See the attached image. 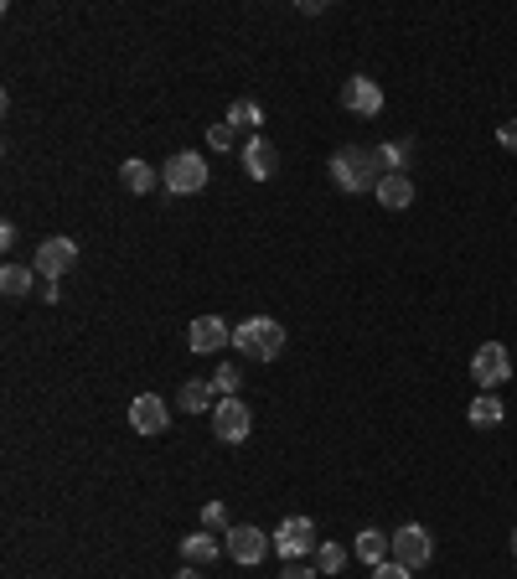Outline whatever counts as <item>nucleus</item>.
<instances>
[{
	"instance_id": "23",
	"label": "nucleus",
	"mask_w": 517,
	"mask_h": 579,
	"mask_svg": "<svg viewBox=\"0 0 517 579\" xmlns=\"http://www.w3.org/2000/svg\"><path fill=\"white\" fill-rule=\"evenodd\" d=\"M0 290H6V295H26V290H37V280H32V269L6 264V269H0Z\"/></svg>"
},
{
	"instance_id": "21",
	"label": "nucleus",
	"mask_w": 517,
	"mask_h": 579,
	"mask_svg": "<svg viewBox=\"0 0 517 579\" xmlns=\"http://www.w3.org/2000/svg\"><path fill=\"white\" fill-rule=\"evenodd\" d=\"M373 156H378L383 176H393V171H404V161H409V140H383V145H373Z\"/></svg>"
},
{
	"instance_id": "29",
	"label": "nucleus",
	"mask_w": 517,
	"mask_h": 579,
	"mask_svg": "<svg viewBox=\"0 0 517 579\" xmlns=\"http://www.w3.org/2000/svg\"><path fill=\"white\" fill-rule=\"evenodd\" d=\"M37 300H47V306H52V300H57V280H42V274H37Z\"/></svg>"
},
{
	"instance_id": "26",
	"label": "nucleus",
	"mask_w": 517,
	"mask_h": 579,
	"mask_svg": "<svg viewBox=\"0 0 517 579\" xmlns=\"http://www.w3.org/2000/svg\"><path fill=\"white\" fill-rule=\"evenodd\" d=\"M233 140H238V130L228 125V119H223V125H212V130H207V145H212V150H233Z\"/></svg>"
},
{
	"instance_id": "32",
	"label": "nucleus",
	"mask_w": 517,
	"mask_h": 579,
	"mask_svg": "<svg viewBox=\"0 0 517 579\" xmlns=\"http://www.w3.org/2000/svg\"><path fill=\"white\" fill-rule=\"evenodd\" d=\"M512 554H517V528H512Z\"/></svg>"
},
{
	"instance_id": "13",
	"label": "nucleus",
	"mask_w": 517,
	"mask_h": 579,
	"mask_svg": "<svg viewBox=\"0 0 517 579\" xmlns=\"http://www.w3.org/2000/svg\"><path fill=\"white\" fill-rule=\"evenodd\" d=\"M275 166H280V150L269 145L264 135H249V145H243V171H249L254 181H269Z\"/></svg>"
},
{
	"instance_id": "19",
	"label": "nucleus",
	"mask_w": 517,
	"mask_h": 579,
	"mask_svg": "<svg viewBox=\"0 0 517 579\" xmlns=\"http://www.w3.org/2000/svg\"><path fill=\"white\" fill-rule=\"evenodd\" d=\"M228 125H233V130H249V135H259V125H264V109H259L254 99H233V104H228Z\"/></svg>"
},
{
	"instance_id": "1",
	"label": "nucleus",
	"mask_w": 517,
	"mask_h": 579,
	"mask_svg": "<svg viewBox=\"0 0 517 579\" xmlns=\"http://www.w3.org/2000/svg\"><path fill=\"white\" fill-rule=\"evenodd\" d=\"M331 181H337V192H378V181H383V166L373 156V145L362 150V145H342L337 156H331Z\"/></svg>"
},
{
	"instance_id": "4",
	"label": "nucleus",
	"mask_w": 517,
	"mask_h": 579,
	"mask_svg": "<svg viewBox=\"0 0 517 579\" xmlns=\"http://www.w3.org/2000/svg\"><path fill=\"white\" fill-rule=\"evenodd\" d=\"M471 378H476L481 393H497V388L512 378V357H507V347H502V342L476 347V357H471Z\"/></svg>"
},
{
	"instance_id": "17",
	"label": "nucleus",
	"mask_w": 517,
	"mask_h": 579,
	"mask_svg": "<svg viewBox=\"0 0 517 579\" xmlns=\"http://www.w3.org/2000/svg\"><path fill=\"white\" fill-rule=\"evenodd\" d=\"M466 419L476 424V430H497V424L507 419V409H502V399H497V393H476V399H471V409H466Z\"/></svg>"
},
{
	"instance_id": "2",
	"label": "nucleus",
	"mask_w": 517,
	"mask_h": 579,
	"mask_svg": "<svg viewBox=\"0 0 517 579\" xmlns=\"http://www.w3.org/2000/svg\"><path fill=\"white\" fill-rule=\"evenodd\" d=\"M233 347L249 362H275L285 352V326L275 316H249V321L233 326Z\"/></svg>"
},
{
	"instance_id": "9",
	"label": "nucleus",
	"mask_w": 517,
	"mask_h": 579,
	"mask_svg": "<svg viewBox=\"0 0 517 579\" xmlns=\"http://www.w3.org/2000/svg\"><path fill=\"white\" fill-rule=\"evenodd\" d=\"M342 109H347V114H362V119L383 114V88H378L368 73L347 78V83H342Z\"/></svg>"
},
{
	"instance_id": "6",
	"label": "nucleus",
	"mask_w": 517,
	"mask_h": 579,
	"mask_svg": "<svg viewBox=\"0 0 517 579\" xmlns=\"http://www.w3.org/2000/svg\"><path fill=\"white\" fill-rule=\"evenodd\" d=\"M275 548H280V559H306V554H316V548H321V538H316V523H311V517H285V523H280V533H275Z\"/></svg>"
},
{
	"instance_id": "25",
	"label": "nucleus",
	"mask_w": 517,
	"mask_h": 579,
	"mask_svg": "<svg viewBox=\"0 0 517 579\" xmlns=\"http://www.w3.org/2000/svg\"><path fill=\"white\" fill-rule=\"evenodd\" d=\"M202 528H207V533H228V528H233V523H228V507H223V502H207V507H202Z\"/></svg>"
},
{
	"instance_id": "11",
	"label": "nucleus",
	"mask_w": 517,
	"mask_h": 579,
	"mask_svg": "<svg viewBox=\"0 0 517 579\" xmlns=\"http://www.w3.org/2000/svg\"><path fill=\"white\" fill-rule=\"evenodd\" d=\"M187 347L192 352H223V347H233V326L223 316H197L187 326Z\"/></svg>"
},
{
	"instance_id": "12",
	"label": "nucleus",
	"mask_w": 517,
	"mask_h": 579,
	"mask_svg": "<svg viewBox=\"0 0 517 579\" xmlns=\"http://www.w3.org/2000/svg\"><path fill=\"white\" fill-rule=\"evenodd\" d=\"M78 264V243L73 238H47L37 249V274L42 280H57V274H68Z\"/></svg>"
},
{
	"instance_id": "28",
	"label": "nucleus",
	"mask_w": 517,
	"mask_h": 579,
	"mask_svg": "<svg viewBox=\"0 0 517 579\" xmlns=\"http://www.w3.org/2000/svg\"><path fill=\"white\" fill-rule=\"evenodd\" d=\"M497 140H502V150H517V119L512 125H497Z\"/></svg>"
},
{
	"instance_id": "16",
	"label": "nucleus",
	"mask_w": 517,
	"mask_h": 579,
	"mask_svg": "<svg viewBox=\"0 0 517 579\" xmlns=\"http://www.w3.org/2000/svg\"><path fill=\"white\" fill-rule=\"evenodd\" d=\"M218 554H228V548H223L218 538H212L207 528H202V533H192V538H181V559H187V564H197V569H207Z\"/></svg>"
},
{
	"instance_id": "20",
	"label": "nucleus",
	"mask_w": 517,
	"mask_h": 579,
	"mask_svg": "<svg viewBox=\"0 0 517 579\" xmlns=\"http://www.w3.org/2000/svg\"><path fill=\"white\" fill-rule=\"evenodd\" d=\"M176 404L187 409V414H207V404H212V383H202V378H192V383H181V393H176Z\"/></svg>"
},
{
	"instance_id": "27",
	"label": "nucleus",
	"mask_w": 517,
	"mask_h": 579,
	"mask_svg": "<svg viewBox=\"0 0 517 579\" xmlns=\"http://www.w3.org/2000/svg\"><path fill=\"white\" fill-rule=\"evenodd\" d=\"M409 574H414V569H404L399 559H388V564H378V569H373V579H409Z\"/></svg>"
},
{
	"instance_id": "8",
	"label": "nucleus",
	"mask_w": 517,
	"mask_h": 579,
	"mask_svg": "<svg viewBox=\"0 0 517 579\" xmlns=\"http://www.w3.org/2000/svg\"><path fill=\"white\" fill-rule=\"evenodd\" d=\"M249 430H254V414L243 409V399H218V409H212V435L223 445H243Z\"/></svg>"
},
{
	"instance_id": "7",
	"label": "nucleus",
	"mask_w": 517,
	"mask_h": 579,
	"mask_svg": "<svg viewBox=\"0 0 517 579\" xmlns=\"http://www.w3.org/2000/svg\"><path fill=\"white\" fill-rule=\"evenodd\" d=\"M393 559H399L404 569H424L435 559V538L424 523H404L399 533H393Z\"/></svg>"
},
{
	"instance_id": "22",
	"label": "nucleus",
	"mask_w": 517,
	"mask_h": 579,
	"mask_svg": "<svg viewBox=\"0 0 517 579\" xmlns=\"http://www.w3.org/2000/svg\"><path fill=\"white\" fill-rule=\"evenodd\" d=\"M212 393H218V399H238V388H243V373L233 368V362H223V368H212Z\"/></svg>"
},
{
	"instance_id": "5",
	"label": "nucleus",
	"mask_w": 517,
	"mask_h": 579,
	"mask_svg": "<svg viewBox=\"0 0 517 579\" xmlns=\"http://www.w3.org/2000/svg\"><path fill=\"white\" fill-rule=\"evenodd\" d=\"M223 538H228L223 548H228V559H233V564H264V559H269V548H275V538H269L264 528H254V523H233Z\"/></svg>"
},
{
	"instance_id": "30",
	"label": "nucleus",
	"mask_w": 517,
	"mask_h": 579,
	"mask_svg": "<svg viewBox=\"0 0 517 579\" xmlns=\"http://www.w3.org/2000/svg\"><path fill=\"white\" fill-rule=\"evenodd\" d=\"M280 579H316V569H306V564H290Z\"/></svg>"
},
{
	"instance_id": "10",
	"label": "nucleus",
	"mask_w": 517,
	"mask_h": 579,
	"mask_svg": "<svg viewBox=\"0 0 517 579\" xmlns=\"http://www.w3.org/2000/svg\"><path fill=\"white\" fill-rule=\"evenodd\" d=\"M130 424H135V435H166L171 430V409L161 393H140V399L130 404Z\"/></svg>"
},
{
	"instance_id": "31",
	"label": "nucleus",
	"mask_w": 517,
	"mask_h": 579,
	"mask_svg": "<svg viewBox=\"0 0 517 579\" xmlns=\"http://www.w3.org/2000/svg\"><path fill=\"white\" fill-rule=\"evenodd\" d=\"M176 579H202V574H197V564H187V569H181Z\"/></svg>"
},
{
	"instance_id": "14",
	"label": "nucleus",
	"mask_w": 517,
	"mask_h": 579,
	"mask_svg": "<svg viewBox=\"0 0 517 579\" xmlns=\"http://www.w3.org/2000/svg\"><path fill=\"white\" fill-rule=\"evenodd\" d=\"M352 554L368 564V569H378V564H388L393 559V533H378V528H362L357 533V543H352Z\"/></svg>"
},
{
	"instance_id": "24",
	"label": "nucleus",
	"mask_w": 517,
	"mask_h": 579,
	"mask_svg": "<svg viewBox=\"0 0 517 579\" xmlns=\"http://www.w3.org/2000/svg\"><path fill=\"white\" fill-rule=\"evenodd\" d=\"M316 569H321V574H342V569H347V548L321 538V548H316Z\"/></svg>"
},
{
	"instance_id": "18",
	"label": "nucleus",
	"mask_w": 517,
	"mask_h": 579,
	"mask_svg": "<svg viewBox=\"0 0 517 579\" xmlns=\"http://www.w3.org/2000/svg\"><path fill=\"white\" fill-rule=\"evenodd\" d=\"M119 181H125L130 197H145V192H156V166L150 161H125L119 166Z\"/></svg>"
},
{
	"instance_id": "3",
	"label": "nucleus",
	"mask_w": 517,
	"mask_h": 579,
	"mask_svg": "<svg viewBox=\"0 0 517 579\" xmlns=\"http://www.w3.org/2000/svg\"><path fill=\"white\" fill-rule=\"evenodd\" d=\"M161 181H166V192L192 197V192L207 187V161L197 156V150H176V156L166 161V171H161Z\"/></svg>"
},
{
	"instance_id": "15",
	"label": "nucleus",
	"mask_w": 517,
	"mask_h": 579,
	"mask_svg": "<svg viewBox=\"0 0 517 579\" xmlns=\"http://www.w3.org/2000/svg\"><path fill=\"white\" fill-rule=\"evenodd\" d=\"M388 212H404V207H414V181L404 176V171H393V176H383L378 181V192H373Z\"/></svg>"
}]
</instances>
